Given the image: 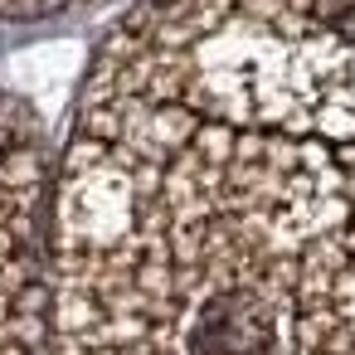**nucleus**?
Returning <instances> with one entry per match:
<instances>
[{
	"instance_id": "7ed1b4c3",
	"label": "nucleus",
	"mask_w": 355,
	"mask_h": 355,
	"mask_svg": "<svg viewBox=\"0 0 355 355\" xmlns=\"http://www.w3.org/2000/svg\"><path fill=\"white\" fill-rule=\"evenodd\" d=\"M336 161H340V171H345V195H350V209H355V146H340Z\"/></svg>"
},
{
	"instance_id": "f03ea898",
	"label": "nucleus",
	"mask_w": 355,
	"mask_h": 355,
	"mask_svg": "<svg viewBox=\"0 0 355 355\" xmlns=\"http://www.w3.org/2000/svg\"><path fill=\"white\" fill-rule=\"evenodd\" d=\"M93 88L355 146V0H146L112 30Z\"/></svg>"
},
{
	"instance_id": "f257e3e1",
	"label": "nucleus",
	"mask_w": 355,
	"mask_h": 355,
	"mask_svg": "<svg viewBox=\"0 0 355 355\" xmlns=\"http://www.w3.org/2000/svg\"><path fill=\"white\" fill-rule=\"evenodd\" d=\"M49 229V355H355V209L321 141L88 88Z\"/></svg>"
}]
</instances>
